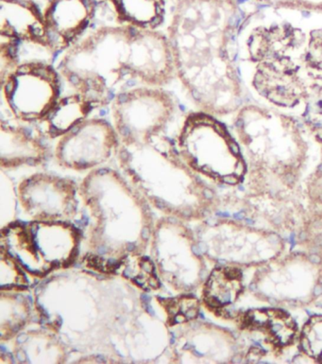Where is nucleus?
Wrapping results in <instances>:
<instances>
[{"instance_id":"f257e3e1","label":"nucleus","mask_w":322,"mask_h":364,"mask_svg":"<svg viewBox=\"0 0 322 364\" xmlns=\"http://www.w3.org/2000/svg\"><path fill=\"white\" fill-rule=\"evenodd\" d=\"M33 297L40 326L71 353L109 363H169L171 329L124 278L70 267L42 279Z\"/></svg>"},{"instance_id":"f03ea898","label":"nucleus","mask_w":322,"mask_h":364,"mask_svg":"<svg viewBox=\"0 0 322 364\" xmlns=\"http://www.w3.org/2000/svg\"><path fill=\"white\" fill-rule=\"evenodd\" d=\"M240 0H179L168 28L177 78L198 110L234 116L245 90L235 43L245 13Z\"/></svg>"},{"instance_id":"7ed1b4c3","label":"nucleus","mask_w":322,"mask_h":364,"mask_svg":"<svg viewBox=\"0 0 322 364\" xmlns=\"http://www.w3.org/2000/svg\"><path fill=\"white\" fill-rule=\"evenodd\" d=\"M57 70L95 109L111 105L132 82L163 87L177 78L168 36L125 24L86 34L63 53Z\"/></svg>"},{"instance_id":"20e7f679","label":"nucleus","mask_w":322,"mask_h":364,"mask_svg":"<svg viewBox=\"0 0 322 364\" xmlns=\"http://www.w3.org/2000/svg\"><path fill=\"white\" fill-rule=\"evenodd\" d=\"M80 197L87 216L82 268L114 275L126 257L146 254L155 223L152 208L122 171H89L80 183Z\"/></svg>"},{"instance_id":"39448f33","label":"nucleus","mask_w":322,"mask_h":364,"mask_svg":"<svg viewBox=\"0 0 322 364\" xmlns=\"http://www.w3.org/2000/svg\"><path fill=\"white\" fill-rule=\"evenodd\" d=\"M232 126L246 159L244 191L303 200L310 161L306 123L276 107L245 103L234 114Z\"/></svg>"},{"instance_id":"423d86ee","label":"nucleus","mask_w":322,"mask_h":364,"mask_svg":"<svg viewBox=\"0 0 322 364\" xmlns=\"http://www.w3.org/2000/svg\"><path fill=\"white\" fill-rule=\"evenodd\" d=\"M116 157L123 176L163 216L198 223L217 210L220 195L163 133L119 140Z\"/></svg>"},{"instance_id":"0eeeda50","label":"nucleus","mask_w":322,"mask_h":364,"mask_svg":"<svg viewBox=\"0 0 322 364\" xmlns=\"http://www.w3.org/2000/svg\"><path fill=\"white\" fill-rule=\"evenodd\" d=\"M308 36L290 23L259 26L247 40L254 65L252 85L273 107L295 109L308 105L304 58Z\"/></svg>"},{"instance_id":"6e6552de","label":"nucleus","mask_w":322,"mask_h":364,"mask_svg":"<svg viewBox=\"0 0 322 364\" xmlns=\"http://www.w3.org/2000/svg\"><path fill=\"white\" fill-rule=\"evenodd\" d=\"M175 144L183 161L206 181L230 188L245 182L242 149L234 133L214 114L200 110L189 113Z\"/></svg>"},{"instance_id":"1a4fd4ad","label":"nucleus","mask_w":322,"mask_h":364,"mask_svg":"<svg viewBox=\"0 0 322 364\" xmlns=\"http://www.w3.org/2000/svg\"><path fill=\"white\" fill-rule=\"evenodd\" d=\"M82 239L74 223L16 220L1 228L0 248L31 277L42 280L76 263Z\"/></svg>"},{"instance_id":"9d476101","label":"nucleus","mask_w":322,"mask_h":364,"mask_svg":"<svg viewBox=\"0 0 322 364\" xmlns=\"http://www.w3.org/2000/svg\"><path fill=\"white\" fill-rule=\"evenodd\" d=\"M194 231L201 253L213 266L254 270L287 251L284 235L228 215L213 214Z\"/></svg>"},{"instance_id":"9b49d317","label":"nucleus","mask_w":322,"mask_h":364,"mask_svg":"<svg viewBox=\"0 0 322 364\" xmlns=\"http://www.w3.org/2000/svg\"><path fill=\"white\" fill-rule=\"evenodd\" d=\"M247 292L264 306L309 308L322 292V260L303 251H286L254 269Z\"/></svg>"},{"instance_id":"f8f14e48","label":"nucleus","mask_w":322,"mask_h":364,"mask_svg":"<svg viewBox=\"0 0 322 364\" xmlns=\"http://www.w3.org/2000/svg\"><path fill=\"white\" fill-rule=\"evenodd\" d=\"M163 285L177 294H194L209 274L194 229L176 218L155 220L149 247Z\"/></svg>"},{"instance_id":"ddd939ff","label":"nucleus","mask_w":322,"mask_h":364,"mask_svg":"<svg viewBox=\"0 0 322 364\" xmlns=\"http://www.w3.org/2000/svg\"><path fill=\"white\" fill-rule=\"evenodd\" d=\"M232 322L237 328L240 362L277 360L298 348L301 328L286 309L266 306L238 311Z\"/></svg>"},{"instance_id":"4468645a","label":"nucleus","mask_w":322,"mask_h":364,"mask_svg":"<svg viewBox=\"0 0 322 364\" xmlns=\"http://www.w3.org/2000/svg\"><path fill=\"white\" fill-rule=\"evenodd\" d=\"M57 68L47 62L19 63L1 76V93L14 119L42 122L60 100L61 81Z\"/></svg>"},{"instance_id":"2eb2a0df","label":"nucleus","mask_w":322,"mask_h":364,"mask_svg":"<svg viewBox=\"0 0 322 364\" xmlns=\"http://www.w3.org/2000/svg\"><path fill=\"white\" fill-rule=\"evenodd\" d=\"M112 119L119 140L163 133L172 119L175 100L162 87L129 88L111 103Z\"/></svg>"},{"instance_id":"dca6fc26","label":"nucleus","mask_w":322,"mask_h":364,"mask_svg":"<svg viewBox=\"0 0 322 364\" xmlns=\"http://www.w3.org/2000/svg\"><path fill=\"white\" fill-rule=\"evenodd\" d=\"M22 216L27 220L74 223L80 211V185L56 174L37 173L16 186Z\"/></svg>"},{"instance_id":"f3484780","label":"nucleus","mask_w":322,"mask_h":364,"mask_svg":"<svg viewBox=\"0 0 322 364\" xmlns=\"http://www.w3.org/2000/svg\"><path fill=\"white\" fill-rule=\"evenodd\" d=\"M119 139L113 123L88 117L60 137L54 149L57 164L65 170L91 171L116 156Z\"/></svg>"},{"instance_id":"a211bd4d","label":"nucleus","mask_w":322,"mask_h":364,"mask_svg":"<svg viewBox=\"0 0 322 364\" xmlns=\"http://www.w3.org/2000/svg\"><path fill=\"white\" fill-rule=\"evenodd\" d=\"M240 362L237 334L215 323L195 320L171 331L169 363Z\"/></svg>"},{"instance_id":"6ab92c4d","label":"nucleus","mask_w":322,"mask_h":364,"mask_svg":"<svg viewBox=\"0 0 322 364\" xmlns=\"http://www.w3.org/2000/svg\"><path fill=\"white\" fill-rule=\"evenodd\" d=\"M96 11L95 0H48L43 13L53 53H65L82 39Z\"/></svg>"},{"instance_id":"aec40b11","label":"nucleus","mask_w":322,"mask_h":364,"mask_svg":"<svg viewBox=\"0 0 322 364\" xmlns=\"http://www.w3.org/2000/svg\"><path fill=\"white\" fill-rule=\"evenodd\" d=\"M0 36L53 53L44 13L33 0H0Z\"/></svg>"},{"instance_id":"412c9836","label":"nucleus","mask_w":322,"mask_h":364,"mask_svg":"<svg viewBox=\"0 0 322 364\" xmlns=\"http://www.w3.org/2000/svg\"><path fill=\"white\" fill-rule=\"evenodd\" d=\"M244 269L232 265L213 266L200 289L203 308L212 316L231 321L235 306L248 289Z\"/></svg>"},{"instance_id":"4be33fe9","label":"nucleus","mask_w":322,"mask_h":364,"mask_svg":"<svg viewBox=\"0 0 322 364\" xmlns=\"http://www.w3.org/2000/svg\"><path fill=\"white\" fill-rule=\"evenodd\" d=\"M44 143L22 126L1 120L0 124V168L3 171L37 167L48 159Z\"/></svg>"},{"instance_id":"5701e85b","label":"nucleus","mask_w":322,"mask_h":364,"mask_svg":"<svg viewBox=\"0 0 322 364\" xmlns=\"http://www.w3.org/2000/svg\"><path fill=\"white\" fill-rule=\"evenodd\" d=\"M14 363L59 364L68 362L71 352L53 332L40 326L25 329L11 342Z\"/></svg>"},{"instance_id":"b1692460","label":"nucleus","mask_w":322,"mask_h":364,"mask_svg":"<svg viewBox=\"0 0 322 364\" xmlns=\"http://www.w3.org/2000/svg\"><path fill=\"white\" fill-rule=\"evenodd\" d=\"M33 297L25 291H0V343H11L33 320Z\"/></svg>"},{"instance_id":"393cba45","label":"nucleus","mask_w":322,"mask_h":364,"mask_svg":"<svg viewBox=\"0 0 322 364\" xmlns=\"http://www.w3.org/2000/svg\"><path fill=\"white\" fill-rule=\"evenodd\" d=\"M94 109L93 105L77 92L60 97L42 122L45 123V134L50 139H60L87 119Z\"/></svg>"},{"instance_id":"a878e982","label":"nucleus","mask_w":322,"mask_h":364,"mask_svg":"<svg viewBox=\"0 0 322 364\" xmlns=\"http://www.w3.org/2000/svg\"><path fill=\"white\" fill-rule=\"evenodd\" d=\"M113 7L117 19L132 27L156 30L163 22L165 0H106Z\"/></svg>"},{"instance_id":"bb28decb","label":"nucleus","mask_w":322,"mask_h":364,"mask_svg":"<svg viewBox=\"0 0 322 364\" xmlns=\"http://www.w3.org/2000/svg\"><path fill=\"white\" fill-rule=\"evenodd\" d=\"M152 301L155 309L171 331L198 320L203 308L200 298L193 294H177L166 297L155 295Z\"/></svg>"},{"instance_id":"cd10ccee","label":"nucleus","mask_w":322,"mask_h":364,"mask_svg":"<svg viewBox=\"0 0 322 364\" xmlns=\"http://www.w3.org/2000/svg\"><path fill=\"white\" fill-rule=\"evenodd\" d=\"M304 70L309 95L307 105L313 113L322 117V28L308 34Z\"/></svg>"},{"instance_id":"c85d7f7f","label":"nucleus","mask_w":322,"mask_h":364,"mask_svg":"<svg viewBox=\"0 0 322 364\" xmlns=\"http://www.w3.org/2000/svg\"><path fill=\"white\" fill-rule=\"evenodd\" d=\"M114 275L124 278L145 294H155L163 287L151 257L146 254L126 257L117 266Z\"/></svg>"},{"instance_id":"c756f323","label":"nucleus","mask_w":322,"mask_h":364,"mask_svg":"<svg viewBox=\"0 0 322 364\" xmlns=\"http://www.w3.org/2000/svg\"><path fill=\"white\" fill-rule=\"evenodd\" d=\"M295 235L297 250L322 260V210L306 206Z\"/></svg>"},{"instance_id":"7c9ffc66","label":"nucleus","mask_w":322,"mask_h":364,"mask_svg":"<svg viewBox=\"0 0 322 364\" xmlns=\"http://www.w3.org/2000/svg\"><path fill=\"white\" fill-rule=\"evenodd\" d=\"M306 127L320 150V159L304 179L303 200L306 208L322 210V125L308 122Z\"/></svg>"},{"instance_id":"2f4dec72","label":"nucleus","mask_w":322,"mask_h":364,"mask_svg":"<svg viewBox=\"0 0 322 364\" xmlns=\"http://www.w3.org/2000/svg\"><path fill=\"white\" fill-rule=\"evenodd\" d=\"M298 349L306 362L322 363V314L312 315L301 326Z\"/></svg>"},{"instance_id":"473e14b6","label":"nucleus","mask_w":322,"mask_h":364,"mask_svg":"<svg viewBox=\"0 0 322 364\" xmlns=\"http://www.w3.org/2000/svg\"><path fill=\"white\" fill-rule=\"evenodd\" d=\"M28 275L10 254L0 248V291H25L30 289Z\"/></svg>"},{"instance_id":"72a5a7b5","label":"nucleus","mask_w":322,"mask_h":364,"mask_svg":"<svg viewBox=\"0 0 322 364\" xmlns=\"http://www.w3.org/2000/svg\"><path fill=\"white\" fill-rule=\"evenodd\" d=\"M1 195L7 199L1 198V228L14 222L16 219L17 200L16 188L10 177L7 176L5 171L1 170Z\"/></svg>"},{"instance_id":"f704fd0d","label":"nucleus","mask_w":322,"mask_h":364,"mask_svg":"<svg viewBox=\"0 0 322 364\" xmlns=\"http://www.w3.org/2000/svg\"><path fill=\"white\" fill-rule=\"evenodd\" d=\"M316 305L321 306V308H322V292H321V296H320V298H318V302H317V304H316Z\"/></svg>"}]
</instances>
